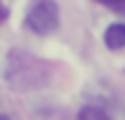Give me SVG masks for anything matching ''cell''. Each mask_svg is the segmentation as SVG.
<instances>
[{
	"mask_svg": "<svg viewBox=\"0 0 125 120\" xmlns=\"http://www.w3.org/2000/svg\"><path fill=\"white\" fill-rule=\"evenodd\" d=\"M5 80L16 91H35L51 80V67L27 51H11L5 59Z\"/></svg>",
	"mask_w": 125,
	"mask_h": 120,
	"instance_id": "obj_1",
	"label": "cell"
},
{
	"mask_svg": "<svg viewBox=\"0 0 125 120\" xmlns=\"http://www.w3.org/2000/svg\"><path fill=\"white\" fill-rule=\"evenodd\" d=\"M27 27L35 35H51L59 27V5L53 0H35L27 11Z\"/></svg>",
	"mask_w": 125,
	"mask_h": 120,
	"instance_id": "obj_2",
	"label": "cell"
},
{
	"mask_svg": "<svg viewBox=\"0 0 125 120\" xmlns=\"http://www.w3.org/2000/svg\"><path fill=\"white\" fill-rule=\"evenodd\" d=\"M104 43L106 48H125V24H112L104 32Z\"/></svg>",
	"mask_w": 125,
	"mask_h": 120,
	"instance_id": "obj_3",
	"label": "cell"
},
{
	"mask_svg": "<svg viewBox=\"0 0 125 120\" xmlns=\"http://www.w3.org/2000/svg\"><path fill=\"white\" fill-rule=\"evenodd\" d=\"M77 120H109V115L101 109V107H83Z\"/></svg>",
	"mask_w": 125,
	"mask_h": 120,
	"instance_id": "obj_4",
	"label": "cell"
},
{
	"mask_svg": "<svg viewBox=\"0 0 125 120\" xmlns=\"http://www.w3.org/2000/svg\"><path fill=\"white\" fill-rule=\"evenodd\" d=\"M96 3L112 8V11H117V13H125V0H96Z\"/></svg>",
	"mask_w": 125,
	"mask_h": 120,
	"instance_id": "obj_5",
	"label": "cell"
},
{
	"mask_svg": "<svg viewBox=\"0 0 125 120\" xmlns=\"http://www.w3.org/2000/svg\"><path fill=\"white\" fill-rule=\"evenodd\" d=\"M5 19H8V8H5V5H3V3H0V24L5 22Z\"/></svg>",
	"mask_w": 125,
	"mask_h": 120,
	"instance_id": "obj_6",
	"label": "cell"
},
{
	"mask_svg": "<svg viewBox=\"0 0 125 120\" xmlns=\"http://www.w3.org/2000/svg\"><path fill=\"white\" fill-rule=\"evenodd\" d=\"M0 120H11V118H5V115H0Z\"/></svg>",
	"mask_w": 125,
	"mask_h": 120,
	"instance_id": "obj_7",
	"label": "cell"
}]
</instances>
